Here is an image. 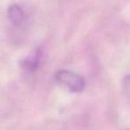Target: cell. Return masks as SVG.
<instances>
[{
    "label": "cell",
    "mask_w": 130,
    "mask_h": 130,
    "mask_svg": "<svg viewBox=\"0 0 130 130\" xmlns=\"http://www.w3.org/2000/svg\"><path fill=\"white\" fill-rule=\"evenodd\" d=\"M56 79L60 84L67 87L71 92H82L85 89L86 82L84 78L71 71H58L56 74Z\"/></svg>",
    "instance_id": "obj_1"
},
{
    "label": "cell",
    "mask_w": 130,
    "mask_h": 130,
    "mask_svg": "<svg viewBox=\"0 0 130 130\" xmlns=\"http://www.w3.org/2000/svg\"><path fill=\"white\" fill-rule=\"evenodd\" d=\"M7 13H8V17L11 22L13 25L20 26L22 24L23 21H24V12L18 5H12L9 6Z\"/></svg>",
    "instance_id": "obj_2"
},
{
    "label": "cell",
    "mask_w": 130,
    "mask_h": 130,
    "mask_svg": "<svg viewBox=\"0 0 130 130\" xmlns=\"http://www.w3.org/2000/svg\"><path fill=\"white\" fill-rule=\"evenodd\" d=\"M40 63V56L38 53H34L27 58L21 60V67L24 71L28 73H32L37 69Z\"/></svg>",
    "instance_id": "obj_3"
},
{
    "label": "cell",
    "mask_w": 130,
    "mask_h": 130,
    "mask_svg": "<svg viewBox=\"0 0 130 130\" xmlns=\"http://www.w3.org/2000/svg\"><path fill=\"white\" fill-rule=\"evenodd\" d=\"M123 88L125 89V91L130 93V75L127 76L124 80L123 82Z\"/></svg>",
    "instance_id": "obj_4"
}]
</instances>
